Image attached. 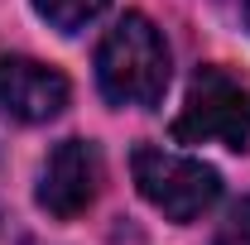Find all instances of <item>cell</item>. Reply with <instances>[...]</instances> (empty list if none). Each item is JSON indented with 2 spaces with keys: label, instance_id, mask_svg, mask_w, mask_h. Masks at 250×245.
<instances>
[{
  "label": "cell",
  "instance_id": "obj_1",
  "mask_svg": "<svg viewBox=\"0 0 250 245\" xmlns=\"http://www.w3.org/2000/svg\"><path fill=\"white\" fill-rule=\"evenodd\" d=\"M96 82L111 106H140V111L159 106L168 87L164 34L145 15H125L96 48Z\"/></svg>",
  "mask_w": 250,
  "mask_h": 245
},
{
  "label": "cell",
  "instance_id": "obj_2",
  "mask_svg": "<svg viewBox=\"0 0 250 245\" xmlns=\"http://www.w3.org/2000/svg\"><path fill=\"white\" fill-rule=\"evenodd\" d=\"M130 173H135V187L140 197L164 212L168 221H197L212 202L221 197V173L202 159H183V154L154 149V144H140L130 154Z\"/></svg>",
  "mask_w": 250,
  "mask_h": 245
},
{
  "label": "cell",
  "instance_id": "obj_3",
  "mask_svg": "<svg viewBox=\"0 0 250 245\" xmlns=\"http://www.w3.org/2000/svg\"><path fill=\"white\" fill-rule=\"evenodd\" d=\"M178 144H226L246 149L250 144V87L236 82L226 67H197L188 82L183 116L173 121Z\"/></svg>",
  "mask_w": 250,
  "mask_h": 245
},
{
  "label": "cell",
  "instance_id": "obj_4",
  "mask_svg": "<svg viewBox=\"0 0 250 245\" xmlns=\"http://www.w3.org/2000/svg\"><path fill=\"white\" fill-rule=\"evenodd\" d=\"M101 192V149L92 140H62L39 173V207L58 221L82 216Z\"/></svg>",
  "mask_w": 250,
  "mask_h": 245
},
{
  "label": "cell",
  "instance_id": "obj_5",
  "mask_svg": "<svg viewBox=\"0 0 250 245\" xmlns=\"http://www.w3.org/2000/svg\"><path fill=\"white\" fill-rule=\"evenodd\" d=\"M67 96H72V87H67V77L58 67L0 53V116L5 121L43 125L67 106Z\"/></svg>",
  "mask_w": 250,
  "mask_h": 245
},
{
  "label": "cell",
  "instance_id": "obj_6",
  "mask_svg": "<svg viewBox=\"0 0 250 245\" xmlns=\"http://www.w3.org/2000/svg\"><path fill=\"white\" fill-rule=\"evenodd\" d=\"M34 10H39L53 29L77 34V29H87L96 15L106 10V0H34Z\"/></svg>",
  "mask_w": 250,
  "mask_h": 245
},
{
  "label": "cell",
  "instance_id": "obj_7",
  "mask_svg": "<svg viewBox=\"0 0 250 245\" xmlns=\"http://www.w3.org/2000/svg\"><path fill=\"white\" fill-rule=\"evenodd\" d=\"M212 245H250V197H236L221 216Z\"/></svg>",
  "mask_w": 250,
  "mask_h": 245
},
{
  "label": "cell",
  "instance_id": "obj_8",
  "mask_svg": "<svg viewBox=\"0 0 250 245\" xmlns=\"http://www.w3.org/2000/svg\"><path fill=\"white\" fill-rule=\"evenodd\" d=\"M246 24H250V0H246Z\"/></svg>",
  "mask_w": 250,
  "mask_h": 245
}]
</instances>
